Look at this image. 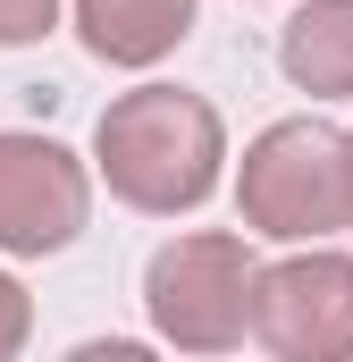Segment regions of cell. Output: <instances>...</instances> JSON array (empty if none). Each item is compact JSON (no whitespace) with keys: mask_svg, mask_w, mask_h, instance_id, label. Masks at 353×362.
<instances>
[{"mask_svg":"<svg viewBox=\"0 0 353 362\" xmlns=\"http://www.w3.org/2000/svg\"><path fill=\"white\" fill-rule=\"evenodd\" d=\"M277 362H345L353 354V253H286L253 270V320Z\"/></svg>","mask_w":353,"mask_h":362,"instance_id":"4","label":"cell"},{"mask_svg":"<svg viewBox=\"0 0 353 362\" xmlns=\"http://www.w3.org/2000/svg\"><path fill=\"white\" fill-rule=\"evenodd\" d=\"M76 34L109 68H152L193 34V0H76Z\"/></svg>","mask_w":353,"mask_h":362,"instance_id":"6","label":"cell"},{"mask_svg":"<svg viewBox=\"0 0 353 362\" xmlns=\"http://www.w3.org/2000/svg\"><path fill=\"white\" fill-rule=\"evenodd\" d=\"M25 337H34V303H25V286H17V278L0 270V362L17 354Z\"/></svg>","mask_w":353,"mask_h":362,"instance_id":"9","label":"cell"},{"mask_svg":"<svg viewBox=\"0 0 353 362\" xmlns=\"http://www.w3.org/2000/svg\"><path fill=\"white\" fill-rule=\"evenodd\" d=\"M253 270L261 262L227 228L176 236L143 270V312L176 354H227V346H244V320H253Z\"/></svg>","mask_w":353,"mask_h":362,"instance_id":"3","label":"cell"},{"mask_svg":"<svg viewBox=\"0 0 353 362\" xmlns=\"http://www.w3.org/2000/svg\"><path fill=\"white\" fill-rule=\"evenodd\" d=\"M92 160L109 194L126 211H152V219H176V211H202L210 185H219V160H227V127L202 93L185 85H135L118 93L92 127Z\"/></svg>","mask_w":353,"mask_h":362,"instance_id":"1","label":"cell"},{"mask_svg":"<svg viewBox=\"0 0 353 362\" xmlns=\"http://www.w3.org/2000/svg\"><path fill=\"white\" fill-rule=\"evenodd\" d=\"M345 228H353V135H345Z\"/></svg>","mask_w":353,"mask_h":362,"instance_id":"10","label":"cell"},{"mask_svg":"<svg viewBox=\"0 0 353 362\" xmlns=\"http://www.w3.org/2000/svg\"><path fill=\"white\" fill-rule=\"evenodd\" d=\"M92 211V177L59 135H0V253L34 262V253H68L85 236Z\"/></svg>","mask_w":353,"mask_h":362,"instance_id":"5","label":"cell"},{"mask_svg":"<svg viewBox=\"0 0 353 362\" xmlns=\"http://www.w3.org/2000/svg\"><path fill=\"white\" fill-rule=\"evenodd\" d=\"M59 25V0H0V51H17V42H42Z\"/></svg>","mask_w":353,"mask_h":362,"instance_id":"8","label":"cell"},{"mask_svg":"<svg viewBox=\"0 0 353 362\" xmlns=\"http://www.w3.org/2000/svg\"><path fill=\"white\" fill-rule=\"evenodd\" d=\"M277 68L311 101H345L353 93V0H303L277 34Z\"/></svg>","mask_w":353,"mask_h":362,"instance_id":"7","label":"cell"},{"mask_svg":"<svg viewBox=\"0 0 353 362\" xmlns=\"http://www.w3.org/2000/svg\"><path fill=\"white\" fill-rule=\"evenodd\" d=\"M236 211L269 245H320L345 228V135L328 118H277L244 144Z\"/></svg>","mask_w":353,"mask_h":362,"instance_id":"2","label":"cell"}]
</instances>
